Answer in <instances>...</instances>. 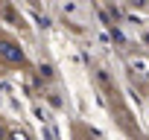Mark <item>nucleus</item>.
I'll use <instances>...</instances> for the list:
<instances>
[{"instance_id":"f257e3e1","label":"nucleus","mask_w":149,"mask_h":140,"mask_svg":"<svg viewBox=\"0 0 149 140\" xmlns=\"http://www.w3.org/2000/svg\"><path fill=\"white\" fill-rule=\"evenodd\" d=\"M0 55L9 58V61H24V53H21L15 44H9V41H0Z\"/></svg>"},{"instance_id":"f03ea898","label":"nucleus","mask_w":149,"mask_h":140,"mask_svg":"<svg viewBox=\"0 0 149 140\" xmlns=\"http://www.w3.org/2000/svg\"><path fill=\"white\" fill-rule=\"evenodd\" d=\"M0 140H3V128H0Z\"/></svg>"}]
</instances>
